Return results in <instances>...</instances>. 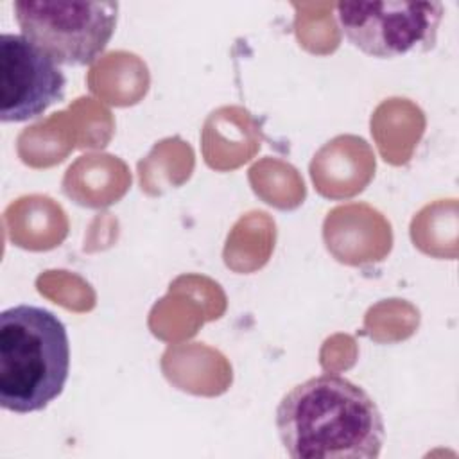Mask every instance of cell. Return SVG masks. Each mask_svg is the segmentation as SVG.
Returning a JSON list of instances; mask_svg holds the SVG:
<instances>
[{
    "label": "cell",
    "mask_w": 459,
    "mask_h": 459,
    "mask_svg": "<svg viewBox=\"0 0 459 459\" xmlns=\"http://www.w3.org/2000/svg\"><path fill=\"white\" fill-rule=\"evenodd\" d=\"M445 5L437 0L339 2L335 18L344 38L360 52L391 59L434 48Z\"/></svg>",
    "instance_id": "obj_4"
},
{
    "label": "cell",
    "mask_w": 459,
    "mask_h": 459,
    "mask_svg": "<svg viewBox=\"0 0 459 459\" xmlns=\"http://www.w3.org/2000/svg\"><path fill=\"white\" fill-rule=\"evenodd\" d=\"M70 341L65 323L36 305L0 312V405L16 414L45 409L65 389Z\"/></svg>",
    "instance_id": "obj_2"
},
{
    "label": "cell",
    "mask_w": 459,
    "mask_h": 459,
    "mask_svg": "<svg viewBox=\"0 0 459 459\" xmlns=\"http://www.w3.org/2000/svg\"><path fill=\"white\" fill-rule=\"evenodd\" d=\"M276 430L292 459H377L385 437L377 402L360 385L330 373L283 394Z\"/></svg>",
    "instance_id": "obj_1"
},
{
    "label": "cell",
    "mask_w": 459,
    "mask_h": 459,
    "mask_svg": "<svg viewBox=\"0 0 459 459\" xmlns=\"http://www.w3.org/2000/svg\"><path fill=\"white\" fill-rule=\"evenodd\" d=\"M120 4L113 0H16L22 34L59 66H88L115 34Z\"/></svg>",
    "instance_id": "obj_3"
},
{
    "label": "cell",
    "mask_w": 459,
    "mask_h": 459,
    "mask_svg": "<svg viewBox=\"0 0 459 459\" xmlns=\"http://www.w3.org/2000/svg\"><path fill=\"white\" fill-rule=\"evenodd\" d=\"M61 66L23 34L0 36V120L27 122L63 100Z\"/></svg>",
    "instance_id": "obj_5"
}]
</instances>
